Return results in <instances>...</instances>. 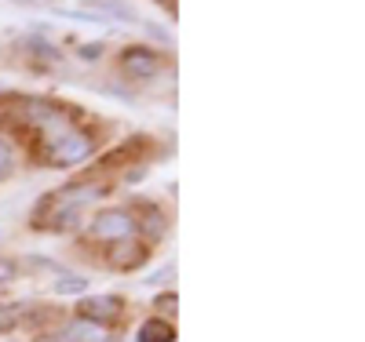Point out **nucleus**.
<instances>
[{
  "label": "nucleus",
  "mask_w": 365,
  "mask_h": 342,
  "mask_svg": "<svg viewBox=\"0 0 365 342\" xmlns=\"http://www.w3.org/2000/svg\"><path fill=\"white\" fill-rule=\"evenodd\" d=\"M88 11H99V15H120V18L135 22V11H132L128 4H117V0H96V4H88Z\"/></svg>",
  "instance_id": "0eeeda50"
},
{
  "label": "nucleus",
  "mask_w": 365,
  "mask_h": 342,
  "mask_svg": "<svg viewBox=\"0 0 365 342\" xmlns=\"http://www.w3.org/2000/svg\"><path fill=\"white\" fill-rule=\"evenodd\" d=\"M117 244H125V240H117ZM139 259H143V247H139V244H125V247H120V259H113V262H120L125 269H132Z\"/></svg>",
  "instance_id": "1a4fd4ad"
},
{
  "label": "nucleus",
  "mask_w": 365,
  "mask_h": 342,
  "mask_svg": "<svg viewBox=\"0 0 365 342\" xmlns=\"http://www.w3.org/2000/svg\"><path fill=\"white\" fill-rule=\"evenodd\" d=\"M120 70H125L128 77L146 80V77H154L161 70V58L154 51H146V48H132V51H125V58H120Z\"/></svg>",
  "instance_id": "7ed1b4c3"
},
{
  "label": "nucleus",
  "mask_w": 365,
  "mask_h": 342,
  "mask_svg": "<svg viewBox=\"0 0 365 342\" xmlns=\"http://www.w3.org/2000/svg\"><path fill=\"white\" fill-rule=\"evenodd\" d=\"M66 342H110V331L99 328L96 321H77V324L66 331Z\"/></svg>",
  "instance_id": "39448f33"
},
{
  "label": "nucleus",
  "mask_w": 365,
  "mask_h": 342,
  "mask_svg": "<svg viewBox=\"0 0 365 342\" xmlns=\"http://www.w3.org/2000/svg\"><path fill=\"white\" fill-rule=\"evenodd\" d=\"M15 277V266L11 262H0V281H11Z\"/></svg>",
  "instance_id": "f8f14e48"
},
{
  "label": "nucleus",
  "mask_w": 365,
  "mask_h": 342,
  "mask_svg": "<svg viewBox=\"0 0 365 342\" xmlns=\"http://www.w3.org/2000/svg\"><path fill=\"white\" fill-rule=\"evenodd\" d=\"M77 314H81V321H106V317H117V314H120V299H113V295L84 299Z\"/></svg>",
  "instance_id": "20e7f679"
},
{
  "label": "nucleus",
  "mask_w": 365,
  "mask_h": 342,
  "mask_svg": "<svg viewBox=\"0 0 365 342\" xmlns=\"http://www.w3.org/2000/svg\"><path fill=\"white\" fill-rule=\"evenodd\" d=\"M51 288H55L58 295H77V292L88 288V281H84V277H73V273H58Z\"/></svg>",
  "instance_id": "6e6552de"
},
{
  "label": "nucleus",
  "mask_w": 365,
  "mask_h": 342,
  "mask_svg": "<svg viewBox=\"0 0 365 342\" xmlns=\"http://www.w3.org/2000/svg\"><path fill=\"white\" fill-rule=\"evenodd\" d=\"M11 171V149L4 146V142H0V178H4Z\"/></svg>",
  "instance_id": "9d476101"
},
{
  "label": "nucleus",
  "mask_w": 365,
  "mask_h": 342,
  "mask_svg": "<svg viewBox=\"0 0 365 342\" xmlns=\"http://www.w3.org/2000/svg\"><path fill=\"white\" fill-rule=\"evenodd\" d=\"M88 153H91V139L81 132H66L51 146V164H81L88 161Z\"/></svg>",
  "instance_id": "f257e3e1"
},
{
  "label": "nucleus",
  "mask_w": 365,
  "mask_h": 342,
  "mask_svg": "<svg viewBox=\"0 0 365 342\" xmlns=\"http://www.w3.org/2000/svg\"><path fill=\"white\" fill-rule=\"evenodd\" d=\"M132 230H135V223H132L128 211H103V215H96V223H91V233L99 240H128Z\"/></svg>",
  "instance_id": "f03ea898"
},
{
  "label": "nucleus",
  "mask_w": 365,
  "mask_h": 342,
  "mask_svg": "<svg viewBox=\"0 0 365 342\" xmlns=\"http://www.w3.org/2000/svg\"><path fill=\"white\" fill-rule=\"evenodd\" d=\"M175 338V331H172V324L168 321H146L143 328H139V342H172Z\"/></svg>",
  "instance_id": "423d86ee"
},
{
  "label": "nucleus",
  "mask_w": 365,
  "mask_h": 342,
  "mask_svg": "<svg viewBox=\"0 0 365 342\" xmlns=\"http://www.w3.org/2000/svg\"><path fill=\"white\" fill-rule=\"evenodd\" d=\"M172 306H175V295H161L158 299V309H172Z\"/></svg>",
  "instance_id": "ddd939ff"
},
{
  "label": "nucleus",
  "mask_w": 365,
  "mask_h": 342,
  "mask_svg": "<svg viewBox=\"0 0 365 342\" xmlns=\"http://www.w3.org/2000/svg\"><path fill=\"white\" fill-rule=\"evenodd\" d=\"M77 55H81V58H99V55H103V44H84Z\"/></svg>",
  "instance_id": "9b49d317"
}]
</instances>
